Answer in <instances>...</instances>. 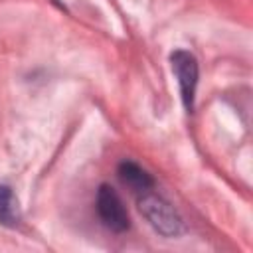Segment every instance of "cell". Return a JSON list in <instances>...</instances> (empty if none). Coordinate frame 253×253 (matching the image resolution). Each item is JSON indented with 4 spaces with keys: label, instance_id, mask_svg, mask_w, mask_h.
Instances as JSON below:
<instances>
[{
    "label": "cell",
    "instance_id": "cell-2",
    "mask_svg": "<svg viewBox=\"0 0 253 253\" xmlns=\"http://www.w3.org/2000/svg\"><path fill=\"white\" fill-rule=\"evenodd\" d=\"M170 65L172 71L178 79V87H180V97L184 103V109L188 113L194 111V103H196V87H198V77H200V67H198V59L194 53L186 51V49H174L170 53Z\"/></svg>",
    "mask_w": 253,
    "mask_h": 253
},
{
    "label": "cell",
    "instance_id": "cell-5",
    "mask_svg": "<svg viewBox=\"0 0 253 253\" xmlns=\"http://www.w3.org/2000/svg\"><path fill=\"white\" fill-rule=\"evenodd\" d=\"M20 219H22V213L12 188L6 184H0V225L16 227Z\"/></svg>",
    "mask_w": 253,
    "mask_h": 253
},
{
    "label": "cell",
    "instance_id": "cell-1",
    "mask_svg": "<svg viewBox=\"0 0 253 253\" xmlns=\"http://www.w3.org/2000/svg\"><path fill=\"white\" fill-rule=\"evenodd\" d=\"M138 210L144 219L152 225V229L162 237H178L184 233L182 215L160 194H154L152 190L138 194Z\"/></svg>",
    "mask_w": 253,
    "mask_h": 253
},
{
    "label": "cell",
    "instance_id": "cell-4",
    "mask_svg": "<svg viewBox=\"0 0 253 253\" xmlns=\"http://www.w3.org/2000/svg\"><path fill=\"white\" fill-rule=\"evenodd\" d=\"M117 174H119V180L128 188L132 190L134 194H142V192H148L152 190L154 186V180L152 176L142 168L138 166L136 162L132 160H123L117 168Z\"/></svg>",
    "mask_w": 253,
    "mask_h": 253
},
{
    "label": "cell",
    "instance_id": "cell-3",
    "mask_svg": "<svg viewBox=\"0 0 253 253\" xmlns=\"http://www.w3.org/2000/svg\"><path fill=\"white\" fill-rule=\"evenodd\" d=\"M97 213L103 225L115 233H123L130 227L128 211L117 194V190L109 184H101L97 192Z\"/></svg>",
    "mask_w": 253,
    "mask_h": 253
}]
</instances>
